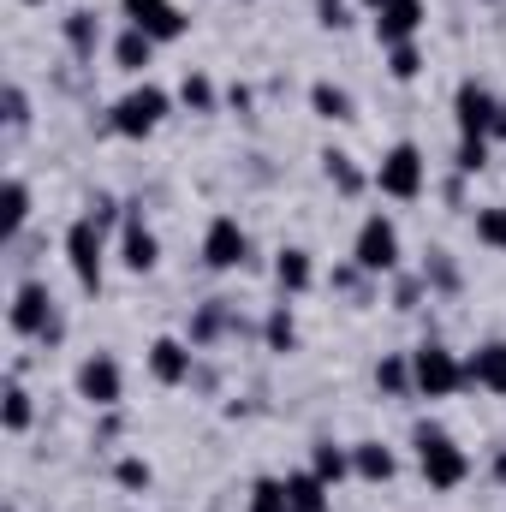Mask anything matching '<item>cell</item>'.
Returning a JSON list of instances; mask_svg holds the SVG:
<instances>
[{
    "instance_id": "8",
    "label": "cell",
    "mask_w": 506,
    "mask_h": 512,
    "mask_svg": "<svg viewBox=\"0 0 506 512\" xmlns=\"http://www.w3.org/2000/svg\"><path fill=\"white\" fill-rule=\"evenodd\" d=\"M495 114H501V96L483 90L477 78H465L453 90V120H459V137H495Z\"/></svg>"
},
{
    "instance_id": "34",
    "label": "cell",
    "mask_w": 506,
    "mask_h": 512,
    "mask_svg": "<svg viewBox=\"0 0 506 512\" xmlns=\"http://www.w3.org/2000/svg\"><path fill=\"white\" fill-rule=\"evenodd\" d=\"M477 239H483L489 251H506V203H495V209L477 215Z\"/></svg>"
},
{
    "instance_id": "43",
    "label": "cell",
    "mask_w": 506,
    "mask_h": 512,
    "mask_svg": "<svg viewBox=\"0 0 506 512\" xmlns=\"http://www.w3.org/2000/svg\"><path fill=\"white\" fill-rule=\"evenodd\" d=\"M24 6H48V0H24Z\"/></svg>"
},
{
    "instance_id": "35",
    "label": "cell",
    "mask_w": 506,
    "mask_h": 512,
    "mask_svg": "<svg viewBox=\"0 0 506 512\" xmlns=\"http://www.w3.org/2000/svg\"><path fill=\"white\" fill-rule=\"evenodd\" d=\"M453 167H459V173H483V167H489V137H459Z\"/></svg>"
},
{
    "instance_id": "17",
    "label": "cell",
    "mask_w": 506,
    "mask_h": 512,
    "mask_svg": "<svg viewBox=\"0 0 506 512\" xmlns=\"http://www.w3.org/2000/svg\"><path fill=\"white\" fill-rule=\"evenodd\" d=\"M352 477L358 483H393L399 477V459H393V447H381V441H358L352 447Z\"/></svg>"
},
{
    "instance_id": "41",
    "label": "cell",
    "mask_w": 506,
    "mask_h": 512,
    "mask_svg": "<svg viewBox=\"0 0 506 512\" xmlns=\"http://www.w3.org/2000/svg\"><path fill=\"white\" fill-rule=\"evenodd\" d=\"M495 137L506 143V102H501V114H495Z\"/></svg>"
},
{
    "instance_id": "14",
    "label": "cell",
    "mask_w": 506,
    "mask_h": 512,
    "mask_svg": "<svg viewBox=\"0 0 506 512\" xmlns=\"http://www.w3.org/2000/svg\"><path fill=\"white\" fill-rule=\"evenodd\" d=\"M465 376H471V387H489L495 399H506V340L477 346V352L465 358Z\"/></svg>"
},
{
    "instance_id": "5",
    "label": "cell",
    "mask_w": 506,
    "mask_h": 512,
    "mask_svg": "<svg viewBox=\"0 0 506 512\" xmlns=\"http://www.w3.org/2000/svg\"><path fill=\"white\" fill-rule=\"evenodd\" d=\"M167 114H173V96H167L161 84H137V90H126V96L108 108V131H114V137H149Z\"/></svg>"
},
{
    "instance_id": "9",
    "label": "cell",
    "mask_w": 506,
    "mask_h": 512,
    "mask_svg": "<svg viewBox=\"0 0 506 512\" xmlns=\"http://www.w3.org/2000/svg\"><path fill=\"white\" fill-rule=\"evenodd\" d=\"M245 256H251V233H245L233 215H215V221L203 227V268L227 274V268H239Z\"/></svg>"
},
{
    "instance_id": "15",
    "label": "cell",
    "mask_w": 506,
    "mask_h": 512,
    "mask_svg": "<svg viewBox=\"0 0 506 512\" xmlns=\"http://www.w3.org/2000/svg\"><path fill=\"white\" fill-rule=\"evenodd\" d=\"M274 286H280L286 298L310 292V286H316V256L304 251V245H286V251L274 256Z\"/></svg>"
},
{
    "instance_id": "39",
    "label": "cell",
    "mask_w": 506,
    "mask_h": 512,
    "mask_svg": "<svg viewBox=\"0 0 506 512\" xmlns=\"http://www.w3.org/2000/svg\"><path fill=\"white\" fill-rule=\"evenodd\" d=\"M161 6H173V0H120V12H126L137 30H143V24H149V18H155Z\"/></svg>"
},
{
    "instance_id": "29",
    "label": "cell",
    "mask_w": 506,
    "mask_h": 512,
    "mask_svg": "<svg viewBox=\"0 0 506 512\" xmlns=\"http://www.w3.org/2000/svg\"><path fill=\"white\" fill-rule=\"evenodd\" d=\"M423 280H429V292H459V268H453V256L447 251H429V262H423Z\"/></svg>"
},
{
    "instance_id": "21",
    "label": "cell",
    "mask_w": 506,
    "mask_h": 512,
    "mask_svg": "<svg viewBox=\"0 0 506 512\" xmlns=\"http://www.w3.org/2000/svg\"><path fill=\"white\" fill-rule=\"evenodd\" d=\"M155 48H161V42H155L149 30L126 24V30H120V42H114V66H120V72H143V66L155 60Z\"/></svg>"
},
{
    "instance_id": "3",
    "label": "cell",
    "mask_w": 506,
    "mask_h": 512,
    "mask_svg": "<svg viewBox=\"0 0 506 512\" xmlns=\"http://www.w3.org/2000/svg\"><path fill=\"white\" fill-rule=\"evenodd\" d=\"M370 185H376L381 197H393V203H417L423 185H429V161H423V149H417V143H393V149L376 161Z\"/></svg>"
},
{
    "instance_id": "44",
    "label": "cell",
    "mask_w": 506,
    "mask_h": 512,
    "mask_svg": "<svg viewBox=\"0 0 506 512\" xmlns=\"http://www.w3.org/2000/svg\"><path fill=\"white\" fill-rule=\"evenodd\" d=\"M126 512H131V507H126Z\"/></svg>"
},
{
    "instance_id": "1",
    "label": "cell",
    "mask_w": 506,
    "mask_h": 512,
    "mask_svg": "<svg viewBox=\"0 0 506 512\" xmlns=\"http://www.w3.org/2000/svg\"><path fill=\"white\" fill-rule=\"evenodd\" d=\"M411 441H417V471H423V483H429L435 495H453V489L471 477V453H465L447 429L417 423V429H411Z\"/></svg>"
},
{
    "instance_id": "4",
    "label": "cell",
    "mask_w": 506,
    "mask_h": 512,
    "mask_svg": "<svg viewBox=\"0 0 506 512\" xmlns=\"http://www.w3.org/2000/svg\"><path fill=\"white\" fill-rule=\"evenodd\" d=\"M411 382H417L423 399H453L459 387H471V376H465V358L459 352H447L441 340H429V346L411 352Z\"/></svg>"
},
{
    "instance_id": "28",
    "label": "cell",
    "mask_w": 506,
    "mask_h": 512,
    "mask_svg": "<svg viewBox=\"0 0 506 512\" xmlns=\"http://www.w3.org/2000/svg\"><path fill=\"white\" fill-rule=\"evenodd\" d=\"M251 512H292L286 477H256L251 483Z\"/></svg>"
},
{
    "instance_id": "7",
    "label": "cell",
    "mask_w": 506,
    "mask_h": 512,
    "mask_svg": "<svg viewBox=\"0 0 506 512\" xmlns=\"http://www.w3.org/2000/svg\"><path fill=\"white\" fill-rule=\"evenodd\" d=\"M399 227H393V215H364V227H358V239H352V262L364 268V274H399Z\"/></svg>"
},
{
    "instance_id": "16",
    "label": "cell",
    "mask_w": 506,
    "mask_h": 512,
    "mask_svg": "<svg viewBox=\"0 0 506 512\" xmlns=\"http://www.w3.org/2000/svg\"><path fill=\"white\" fill-rule=\"evenodd\" d=\"M60 36H66L72 60H96V48H102V18H96L90 6H72V12L60 18Z\"/></svg>"
},
{
    "instance_id": "33",
    "label": "cell",
    "mask_w": 506,
    "mask_h": 512,
    "mask_svg": "<svg viewBox=\"0 0 506 512\" xmlns=\"http://www.w3.org/2000/svg\"><path fill=\"white\" fill-rule=\"evenodd\" d=\"M114 483H120L126 495H143V489L155 483V471H149V459H137V453H131V459H120V465H114Z\"/></svg>"
},
{
    "instance_id": "31",
    "label": "cell",
    "mask_w": 506,
    "mask_h": 512,
    "mask_svg": "<svg viewBox=\"0 0 506 512\" xmlns=\"http://www.w3.org/2000/svg\"><path fill=\"white\" fill-rule=\"evenodd\" d=\"M423 72V54H417V42H399V48H387V78L393 84H411Z\"/></svg>"
},
{
    "instance_id": "27",
    "label": "cell",
    "mask_w": 506,
    "mask_h": 512,
    "mask_svg": "<svg viewBox=\"0 0 506 512\" xmlns=\"http://www.w3.org/2000/svg\"><path fill=\"white\" fill-rule=\"evenodd\" d=\"M262 340H268V352H292V346H298V322H292L286 298L268 310V322H262Z\"/></svg>"
},
{
    "instance_id": "12",
    "label": "cell",
    "mask_w": 506,
    "mask_h": 512,
    "mask_svg": "<svg viewBox=\"0 0 506 512\" xmlns=\"http://www.w3.org/2000/svg\"><path fill=\"white\" fill-rule=\"evenodd\" d=\"M149 376L161 387H185L197 376V346H191V340H173V334L149 340Z\"/></svg>"
},
{
    "instance_id": "22",
    "label": "cell",
    "mask_w": 506,
    "mask_h": 512,
    "mask_svg": "<svg viewBox=\"0 0 506 512\" xmlns=\"http://www.w3.org/2000/svg\"><path fill=\"white\" fill-rule=\"evenodd\" d=\"M310 471L328 483V489H340L346 477H352V447H334V441H316L310 447Z\"/></svg>"
},
{
    "instance_id": "6",
    "label": "cell",
    "mask_w": 506,
    "mask_h": 512,
    "mask_svg": "<svg viewBox=\"0 0 506 512\" xmlns=\"http://www.w3.org/2000/svg\"><path fill=\"white\" fill-rule=\"evenodd\" d=\"M66 262H72V274H78V286H84V292H102V262H108V227H102L96 215H78V221L66 227Z\"/></svg>"
},
{
    "instance_id": "25",
    "label": "cell",
    "mask_w": 506,
    "mask_h": 512,
    "mask_svg": "<svg viewBox=\"0 0 506 512\" xmlns=\"http://www.w3.org/2000/svg\"><path fill=\"white\" fill-rule=\"evenodd\" d=\"M30 417H36V405H30V393L18 376H6V405H0V423H6V435H24L30 429Z\"/></svg>"
},
{
    "instance_id": "42",
    "label": "cell",
    "mask_w": 506,
    "mask_h": 512,
    "mask_svg": "<svg viewBox=\"0 0 506 512\" xmlns=\"http://www.w3.org/2000/svg\"><path fill=\"white\" fill-rule=\"evenodd\" d=\"M364 6H370V12H381V6H387V0H364Z\"/></svg>"
},
{
    "instance_id": "37",
    "label": "cell",
    "mask_w": 506,
    "mask_h": 512,
    "mask_svg": "<svg viewBox=\"0 0 506 512\" xmlns=\"http://www.w3.org/2000/svg\"><path fill=\"white\" fill-rule=\"evenodd\" d=\"M429 292L423 274H393V310H417V298Z\"/></svg>"
},
{
    "instance_id": "13",
    "label": "cell",
    "mask_w": 506,
    "mask_h": 512,
    "mask_svg": "<svg viewBox=\"0 0 506 512\" xmlns=\"http://www.w3.org/2000/svg\"><path fill=\"white\" fill-rule=\"evenodd\" d=\"M417 30H423V0H387L376 12V42L381 48L417 42Z\"/></svg>"
},
{
    "instance_id": "24",
    "label": "cell",
    "mask_w": 506,
    "mask_h": 512,
    "mask_svg": "<svg viewBox=\"0 0 506 512\" xmlns=\"http://www.w3.org/2000/svg\"><path fill=\"white\" fill-rule=\"evenodd\" d=\"M376 387L387 393V399H411L417 393V382H411V358L405 352H387L376 364Z\"/></svg>"
},
{
    "instance_id": "18",
    "label": "cell",
    "mask_w": 506,
    "mask_h": 512,
    "mask_svg": "<svg viewBox=\"0 0 506 512\" xmlns=\"http://www.w3.org/2000/svg\"><path fill=\"white\" fill-rule=\"evenodd\" d=\"M310 114L328 120V126H346V120H358V102H352V90L322 78V84H310Z\"/></svg>"
},
{
    "instance_id": "10",
    "label": "cell",
    "mask_w": 506,
    "mask_h": 512,
    "mask_svg": "<svg viewBox=\"0 0 506 512\" xmlns=\"http://www.w3.org/2000/svg\"><path fill=\"white\" fill-rule=\"evenodd\" d=\"M78 399H90L96 411H114V405L126 399V376H120V364H114L108 352H90V358L78 364Z\"/></svg>"
},
{
    "instance_id": "23",
    "label": "cell",
    "mask_w": 506,
    "mask_h": 512,
    "mask_svg": "<svg viewBox=\"0 0 506 512\" xmlns=\"http://www.w3.org/2000/svg\"><path fill=\"white\" fill-rule=\"evenodd\" d=\"M286 495H292V512H328V483L316 471H286Z\"/></svg>"
},
{
    "instance_id": "20",
    "label": "cell",
    "mask_w": 506,
    "mask_h": 512,
    "mask_svg": "<svg viewBox=\"0 0 506 512\" xmlns=\"http://www.w3.org/2000/svg\"><path fill=\"white\" fill-rule=\"evenodd\" d=\"M227 328H239V322H233V310H227V298H209V304L191 316V346L203 352V346H215Z\"/></svg>"
},
{
    "instance_id": "19",
    "label": "cell",
    "mask_w": 506,
    "mask_h": 512,
    "mask_svg": "<svg viewBox=\"0 0 506 512\" xmlns=\"http://www.w3.org/2000/svg\"><path fill=\"white\" fill-rule=\"evenodd\" d=\"M24 227H30V185L24 179H6V191H0V239L12 245Z\"/></svg>"
},
{
    "instance_id": "32",
    "label": "cell",
    "mask_w": 506,
    "mask_h": 512,
    "mask_svg": "<svg viewBox=\"0 0 506 512\" xmlns=\"http://www.w3.org/2000/svg\"><path fill=\"white\" fill-rule=\"evenodd\" d=\"M179 102H185L191 114H215V84H209L203 72H185V84H179Z\"/></svg>"
},
{
    "instance_id": "36",
    "label": "cell",
    "mask_w": 506,
    "mask_h": 512,
    "mask_svg": "<svg viewBox=\"0 0 506 512\" xmlns=\"http://www.w3.org/2000/svg\"><path fill=\"white\" fill-rule=\"evenodd\" d=\"M0 108H6V131H24V126H30V96H24L18 84H6V90H0Z\"/></svg>"
},
{
    "instance_id": "38",
    "label": "cell",
    "mask_w": 506,
    "mask_h": 512,
    "mask_svg": "<svg viewBox=\"0 0 506 512\" xmlns=\"http://www.w3.org/2000/svg\"><path fill=\"white\" fill-rule=\"evenodd\" d=\"M316 24L322 30H346L352 24V0H316Z\"/></svg>"
},
{
    "instance_id": "26",
    "label": "cell",
    "mask_w": 506,
    "mask_h": 512,
    "mask_svg": "<svg viewBox=\"0 0 506 512\" xmlns=\"http://www.w3.org/2000/svg\"><path fill=\"white\" fill-rule=\"evenodd\" d=\"M322 173L334 179V191H340V197H358V191L370 185V179L352 167V155H346V149H328V155H322Z\"/></svg>"
},
{
    "instance_id": "11",
    "label": "cell",
    "mask_w": 506,
    "mask_h": 512,
    "mask_svg": "<svg viewBox=\"0 0 506 512\" xmlns=\"http://www.w3.org/2000/svg\"><path fill=\"white\" fill-rule=\"evenodd\" d=\"M120 262H126V274H149V268L161 262V239L149 233L143 203H126V221H120Z\"/></svg>"
},
{
    "instance_id": "40",
    "label": "cell",
    "mask_w": 506,
    "mask_h": 512,
    "mask_svg": "<svg viewBox=\"0 0 506 512\" xmlns=\"http://www.w3.org/2000/svg\"><path fill=\"white\" fill-rule=\"evenodd\" d=\"M495 483H506V447L495 453Z\"/></svg>"
},
{
    "instance_id": "30",
    "label": "cell",
    "mask_w": 506,
    "mask_h": 512,
    "mask_svg": "<svg viewBox=\"0 0 506 512\" xmlns=\"http://www.w3.org/2000/svg\"><path fill=\"white\" fill-rule=\"evenodd\" d=\"M143 30H149L155 42H179V36L191 30V18H185V6H161V12H155V18H149Z\"/></svg>"
},
{
    "instance_id": "2",
    "label": "cell",
    "mask_w": 506,
    "mask_h": 512,
    "mask_svg": "<svg viewBox=\"0 0 506 512\" xmlns=\"http://www.w3.org/2000/svg\"><path fill=\"white\" fill-rule=\"evenodd\" d=\"M6 328H12L18 340H48V346L66 334V322H60V304H54L48 280H18L12 310H6Z\"/></svg>"
}]
</instances>
